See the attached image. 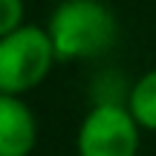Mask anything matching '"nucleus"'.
Wrapping results in <instances>:
<instances>
[{
    "mask_svg": "<svg viewBox=\"0 0 156 156\" xmlns=\"http://www.w3.org/2000/svg\"><path fill=\"white\" fill-rule=\"evenodd\" d=\"M38 139L35 116L20 95L0 93V156H29Z\"/></svg>",
    "mask_w": 156,
    "mask_h": 156,
    "instance_id": "4",
    "label": "nucleus"
},
{
    "mask_svg": "<svg viewBox=\"0 0 156 156\" xmlns=\"http://www.w3.org/2000/svg\"><path fill=\"white\" fill-rule=\"evenodd\" d=\"M49 35L61 61L95 58L116 44V15L101 0H64L49 17Z\"/></svg>",
    "mask_w": 156,
    "mask_h": 156,
    "instance_id": "1",
    "label": "nucleus"
},
{
    "mask_svg": "<svg viewBox=\"0 0 156 156\" xmlns=\"http://www.w3.org/2000/svg\"><path fill=\"white\" fill-rule=\"evenodd\" d=\"M55 61L58 52L49 29L23 23L15 32L0 35V93L23 95L35 90Z\"/></svg>",
    "mask_w": 156,
    "mask_h": 156,
    "instance_id": "2",
    "label": "nucleus"
},
{
    "mask_svg": "<svg viewBox=\"0 0 156 156\" xmlns=\"http://www.w3.org/2000/svg\"><path fill=\"white\" fill-rule=\"evenodd\" d=\"M127 107L145 130H156V69H151L133 84Z\"/></svg>",
    "mask_w": 156,
    "mask_h": 156,
    "instance_id": "5",
    "label": "nucleus"
},
{
    "mask_svg": "<svg viewBox=\"0 0 156 156\" xmlns=\"http://www.w3.org/2000/svg\"><path fill=\"white\" fill-rule=\"evenodd\" d=\"M139 127L130 107L98 104L87 113L78 130V156H136Z\"/></svg>",
    "mask_w": 156,
    "mask_h": 156,
    "instance_id": "3",
    "label": "nucleus"
},
{
    "mask_svg": "<svg viewBox=\"0 0 156 156\" xmlns=\"http://www.w3.org/2000/svg\"><path fill=\"white\" fill-rule=\"evenodd\" d=\"M23 26V0H0V35Z\"/></svg>",
    "mask_w": 156,
    "mask_h": 156,
    "instance_id": "6",
    "label": "nucleus"
}]
</instances>
